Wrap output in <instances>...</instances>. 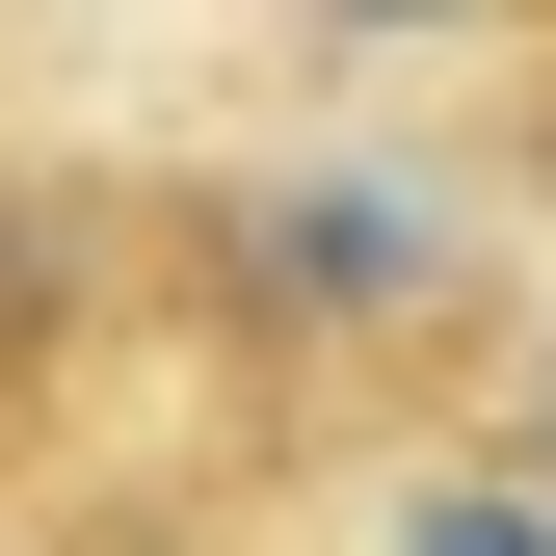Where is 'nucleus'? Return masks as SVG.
<instances>
[{"mask_svg": "<svg viewBox=\"0 0 556 556\" xmlns=\"http://www.w3.org/2000/svg\"><path fill=\"white\" fill-rule=\"evenodd\" d=\"M239 265H265V292H344V318H371V292H425V213H397V186H292Z\"/></svg>", "mask_w": 556, "mask_h": 556, "instance_id": "obj_1", "label": "nucleus"}, {"mask_svg": "<svg viewBox=\"0 0 556 556\" xmlns=\"http://www.w3.org/2000/svg\"><path fill=\"white\" fill-rule=\"evenodd\" d=\"M397 556H556L530 504H425V530H397Z\"/></svg>", "mask_w": 556, "mask_h": 556, "instance_id": "obj_2", "label": "nucleus"}, {"mask_svg": "<svg viewBox=\"0 0 556 556\" xmlns=\"http://www.w3.org/2000/svg\"><path fill=\"white\" fill-rule=\"evenodd\" d=\"M318 27H477V0H318Z\"/></svg>", "mask_w": 556, "mask_h": 556, "instance_id": "obj_3", "label": "nucleus"}]
</instances>
